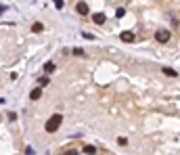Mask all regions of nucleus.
<instances>
[{"mask_svg":"<svg viewBox=\"0 0 180 155\" xmlns=\"http://www.w3.org/2000/svg\"><path fill=\"white\" fill-rule=\"evenodd\" d=\"M61 122H63V115H59V113H55L52 118H50L48 122H46V132H57V128L61 126Z\"/></svg>","mask_w":180,"mask_h":155,"instance_id":"obj_1","label":"nucleus"},{"mask_svg":"<svg viewBox=\"0 0 180 155\" xmlns=\"http://www.w3.org/2000/svg\"><path fill=\"white\" fill-rule=\"evenodd\" d=\"M155 38H157V40H159L161 44H166L168 40H170V32H168V29H157V34H155Z\"/></svg>","mask_w":180,"mask_h":155,"instance_id":"obj_2","label":"nucleus"},{"mask_svg":"<svg viewBox=\"0 0 180 155\" xmlns=\"http://www.w3.org/2000/svg\"><path fill=\"white\" fill-rule=\"evenodd\" d=\"M92 21L97 23V25H103V23L107 21V17H105V13H94L92 15Z\"/></svg>","mask_w":180,"mask_h":155,"instance_id":"obj_3","label":"nucleus"},{"mask_svg":"<svg viewBox=\"0 0 180 155\" xmlns=\"http://www.w3.org/2000/svg\"><path fill=\"white\" fill-rule=\"evenodd\" d=\"M76 11H78L80 15H88V13H90V8H88V4H86V2H78Z\"/></svg>","mask_w":180,"mask_h":155,"instance_id":"obj_4","label":"nucleus"},{"mask_svg":"<svg viewBox=\"0 0 180 155\" xmlns=\"http://www.w3.org/2000/svg\"><path fill=\"white\" fill-rule=\"evenodd\" d=\"M122 40L124 42H134V34L132 32H122Z\"/></svg>","mask_w":180,"mask_h":155,"instance_id":"obj_5","label":"nucleus"},{"mask_svg":"<svg viewBox=\"0 0 180 155\" xmlns=\"http://www.w3.org/2000/svg\"><path fill=\"white\" fill-rule=\"evenodd\" d=\"M40 94H42V90H40V88H36V90L29 92V99H32V101H38V99H40Z\"/></svg>","mask_w":180,"mask_h":155,"instance_id":"obj_6","label":"nucleus"},{"mask_svg":"<svg viewBox=\"0 0 180 155\" xmlns=\"http://www.w3.org/2000/svg\"><path fill=\"white\" fill-rule=\"evenodd\" d=\"M44 71H46V73H52V71H55V63H52V61H46V63H44Z\"/></svg>","mask_w":180,"mask_h":155,"instance_id":"obj_7","label":"nucleus"},{"mask_svg":"<svg viewBox=\"0 0 180 155\" xmlns=\"http://www.w3.org/2000/svg\"><path fill=\"white\" fill-rule=\"evenodd\" d=\"M161 71H163L166 76H170V78H176V76H178V73H176V69H172V67H163Z\"/></svg>","mask_w":180,"mask_h":155,"instance_id":"obj_8","label":"nucleus"},{"mask_svg":"<svg viewBox=\"0 0 180 155\" xmlns=\"http://www.w3.org/2000/svg\"><path fill=\"white\" fill-rule=\"evenodd\" d=\"M42 29H44L42 23H34V25H32V32H34V34H38V32H42Z\"/></svg>","mask_w":180,"mask_h":155,"instance_id":"obj_9","label":"nucleus"},{"mask_svg":"<svg viewBox=\"0 0 180 155\" xmlns=\"http://www.w3.org/2000/svg\"><path fill=\"white\" fill-rule=\"evenodd\" d=\"M84 153H94V151H97V149L92 147V145H84V149H82Z\"/></svg>","mask_w":180,"mask_h":155,"instance_id":"obj_10","label":"nucleus"},{"mask_svg":"<svg viewBox=\"0 0 180 155\" xmlns=\"http://www.w3.org/2000/svg\"><path fill=\"white\" fill-rule=\"evenodd\" d=\"M118 145H122V147H126V145H128V138H124V136H119V138H118Z\"/></svg>","mask_w":180,"mask_h":155,"instance_id":"obj_11","label":"nucleus"},{"mask_svg":"<svg viewBox=\"0 0 180 155\" xmlns=\"http://www.w3.org/2000/svg\"><path fill=\"white\" fill-rule=\"evenodd\" d=\"M82 36L86 38V40H94V36H92V34H88V32H82Z\"/></svg>","mask_w":180,"mask_h":155,"instance_id":"obj_12","label":"nucleus"},{"mask_svg":"<svg viewBox=\"0 0 180 155\" xmlns=\"http://www.w3.org/2000/svg\"><path fill=\"white\" fill-rule=\"evenodd\" d=\"M46 84H48V78H46V76L40 78V86H46Z\"/></svg>","mask_w":180,"mask_h":155,"instance_id":"obj_13","label":"nucleus"},{"mask_svg":"<svg viewBox=\"0 0 180 155\" xmlns=\"http://www.w3.org/2000/svg\"><path fill=\"white\" fill-rule=\"evenodd\" d=\"M124 13H126L124 8H118V11H115V17H124Z\"/></svg>","mask_w":180,"mask_h":155,"instance_id":"obj_14","label":"nucleus"},{"mask_svg":"<svg viewBox=\"0 0 180 155\" xmlns=\"http://www.w3.org/2000/svg\"><path fill=\"white\" fill-rule=\"evenodd\" d=\"M55 4H57V8H63V0H55Z\"/></svg>","mask_w":180,"mask_h":155,"instance_id":"obj_15","label":"nucleus"},{"mask_svg":"<svg viewBox=\"0 0 180 155\" xmlns=\"http://www.w3.org/2000/svg\"><path fill=\"white\" fill-rule=\"evenodd\" d=\"M4 8H7V7H4V4H0V15L4 13Z\"/></svg>","mask_w":180,"mask_h":155,"instance_id":"obj_16","label":"nucleus"},{"mask_svg":"<svg viewBox=\"0 0 180 155\" xmlns=\"http://www.w3.org/2000/svg\"><path fill=\"white\" fill-rule=\"evenodd\" d=\"M2 103H4V101H2V99H0V105H2Z\"/></svg>","mask_w":180,"mask_h":155,"instance_id":"obj_17","label":"nucleus"}]
</instances>
